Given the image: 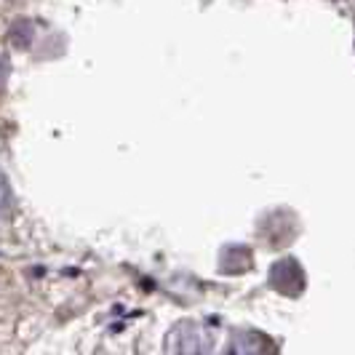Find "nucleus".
I'll return each mask as SVG.
<instances>
[{
    "instance_id": "nucleus-1",
    "label": "nucleus",
    "mask_w": 355,
    "mask_h": 355,
    "mask_svg": "<svg viewBox=\"0 0 355 355\" xmlns=\"http://www.w3.org/2000/svg\"><path fill=\"white\" fill-rule=\"evenodd\" d=\"M200 337H203V331L198 329L196 323H182V326H177L168 334V350H174V353H200V350H209L203 342H198Z\"/></svg>"
},
{
    "instance_id": "nucleus-2",
    "label": "nucleus",
    "mask_w": 355,
    "mask_h": 355,
    "mask_svg": "<svg viewBox=\"0 0 355 355\" xmlns=\"http://www.w3.org/2000/svg\"><path fill=\"white\" fill-rule=\"evenodd\" d=\"M11 209V187H8V179L0 171V222L6 219V214Z\"/></svg>"
},
{
    "instance_id": "nucleus-3",
    "label": "nucleus",
    "mask_w": 355,
    "mask_h": 355,
    "mask_svg": "<svg viewBox=\"0 0 355 355\" xmlns=\"http://www.w3.org/2000/svg\"><path fill=\"white\" fill-rule=\"evenodd\" d=\"M6 75H8V64H6V59L0 56V89H3V83H6Z\"/></svg>"
}]
</instances>
